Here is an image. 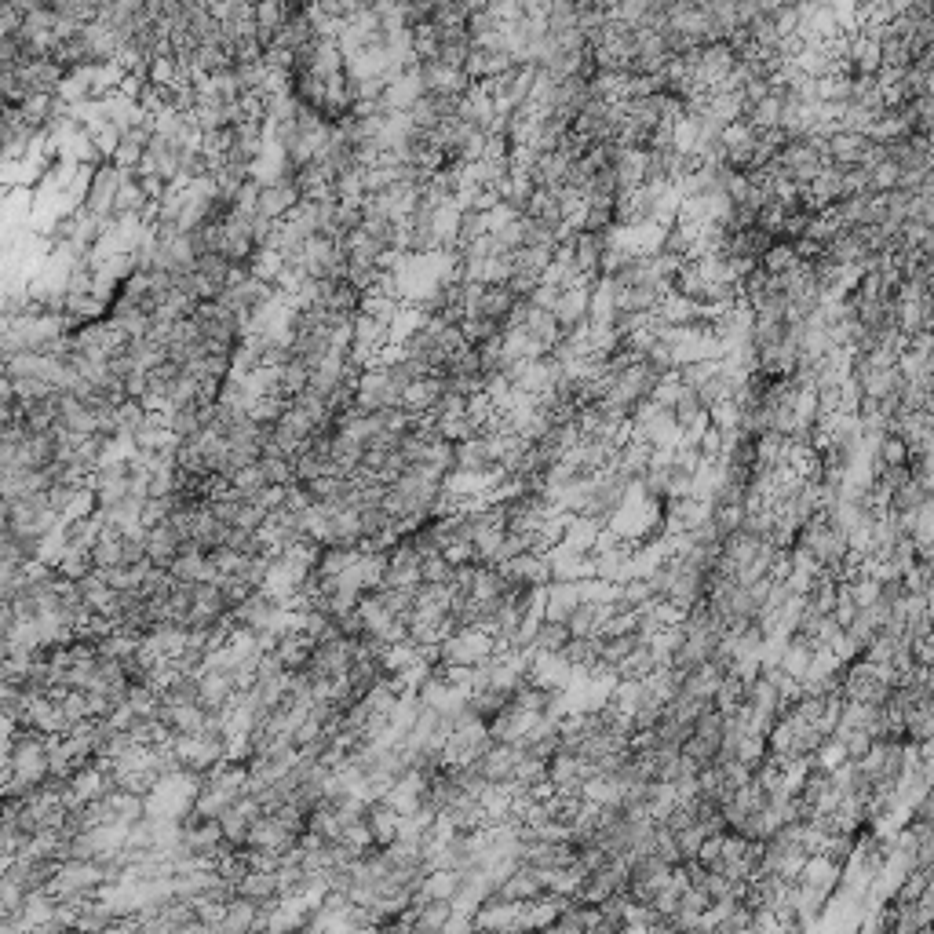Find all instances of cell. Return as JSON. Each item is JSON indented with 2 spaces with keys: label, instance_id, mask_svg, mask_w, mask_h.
Returning <instances> with one entry per match:
<instances>
[{
  "label": "cell",
  "instance_id": "6da1fadb",
  "mask_svg": "<svg viewBox=\"0 0 934 934\" xmlns=\"http://www.w3.org/2000/svg\"><path fill=\"white\" fill-rule=\"evenodd\" d=\"M515 770H519V748L511 745H489L486 756L475 763V774L489 789H508L515 781Z\"/></svg>",
  "mask_w": 934,
  "mask_h": 934
},
{
  "label": "cell",
  "instance_id": "7a4b0ae2",
  "mask_svg": "<svg viewBox=\"0 0 934 934\" xmlns=\"http://www.w3.org/2000/svg\"><path fill=\"white\" fill-rule=\"evenodd\" d=\"M588 300H592V285H570V289L559 292L551 314H555V322H559L562 333L588 325Z\"/></svg>",
  "mask_w": 934,
  "mask_h": 934
},
{
  "label": "cell",
  "instance_id": "3957f363",
  "mask_svg": "<svg viewBox=\"0 0 934 934\" xmlns=\"http://www.w3.org/2000/svg\"><path fill=\"white\" fill-rule=\"evenodd\" d=\"M515 296H511V289L504 285V281H489V285H482V292H478V303H475V314H482V318H489V322H500L508 325L511 311H515Z\"/></svg>",
  "mask_w": 934,
  "mask_h": 934
},
{
  "label": "cell",
  "instance_id": "277c9868",
  "mask_svg": "<svg viewBox=\"0 0 934 934\" xmlns=\"http://www.w3.org/2000/svg\"><path fill=\"white\" fill-rule=\"evenodd\" d=\"M570 639H573V635H570V628H566V624L540 621L537 632H533V650H537V654H562Z\"/></svg>",
  "mask_w": 934,
  "mask_h": 934
}]
</instances>
